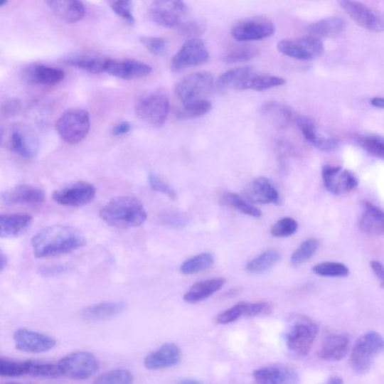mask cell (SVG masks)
Instances as JSON below:
<instances>
[{
  "instance_id": "obj_50",
  "label": "cell",
  "mask_w": 384,
  "mask_h": 384,
  "mask_svg": "<svg viewBox=\"0 0 384 384\" xmlns=\"http://www.w3.org/2000/svg\"><path fill=\"white\" fill-rule=\"evenodd\" d=\"M148 181L151 188L159 192L164 196L169 197L171 200L176 198V191L166 182L155 173H150L148 176Z\"/></svg>"
},
{
  "instance_id": "obj_40",
  "label": "cell",
  "mask_w": 384,
  "mask_h": 384,
  "mask_svg": "<svg viewBox=\"0 0 384 384\" xmlns=\"http://www.w3.org/2000/svg\"><path fill=\"white\" fill-rule=\"evenodd\" d=\"M319 247V241L317 239L311 238L304 241L292 254V264L294 266H298L305 263L316 253Z\"/></svg>"
},
{
  "instance_id": "obj_32",
  "label": "cell",
  "mask_w": 384,
  "mask_h": 384,
  "mask_svg": "<svg viewBox=\"0 0 384 384\" xmlns=\"http://www.w3.org/2000/svg\"><path fill=\"white\" fill-rule=\"evenodd\" d=\"M108 59L96 54L76 53L70 55L65 59L68 65L80 68L92 74H100L105 72Z\"/></svg>"
},
{
  "instance_id": "obj_26",
  "label": "cell",
  "mask_w": 384,
  "mask_h": 384,
  "mask_svg": "<svg viewBox=\"0 0 384 384\" xmlns=\"http://www.w3.org/2000/svg\"><path fill=\"white\" fill-rule=\"evenodd\" d=\"M10 146L14 153L25 159L36 157L39 150L36 137L25 128H18L12 132Z\"/></svg>"
},
{
  "instance_id": "obj_35",
  "label": "cell",
  "mask_w": 384,
  "mask_h": 384,
  "mask_svg": "<svg viewBox=\"0 0 384 384\" xmlns=\"http://www.w3.org/2000/svg\"><path fill=\"white\" fill-rule=\"evenodd\" d=\"M282 258V255L275 250H268L245 265V270L250 274H260L267 272L277 265Z\"/></svg>"
},
{
  "instance_id": "obj_45",
  "label": "cell",
  "mask_w": 384,
  "mask_h": 384,
  "mask_svg": "<svg viewBox=\"0 0 384 384\" xmlns=\"http://www.w3.org/2000/svg\"><path fill=\"white\" fill-rule=\"evenodd\" d=\"M298 229V224L295 219L291 217H284L274 224L271 229L273 237L282 238H289L295 234Z\"/></svg>"
},
{
  "instance_id": "obj_48",
  "label": "cell",
  "mask_w": 384,
  "mask_h": 384,
  "mask_svg": "<svg viewBox=\"0 0 384 384\" xmlns=\"http://www.w3.org/2000/svg\"><path fill=\"white\" fill-rule=\"evenodd\" d=\"M242 317H246V303H239L219 314L216 318V322L219 324H228Z\"/></svg>"
},
{
  "instance_id": "obj_3",
  "label": "cell",
  "mask_w": 384,
  "mask_h": 384,
  "mask_svg": "<svg viewBox=\"0 0 384 384\" xmlns=\"http://www.w3.org/2000/svg\"><path fill=\"white\" fill-rule=\"evenodd\" d=\"M170 111V100L166 92L153 90L142 94L135 105L137 116L148 124L160 127Z\"/></svg>"
},
{
  "instance_id": "obj_9",
  "label": "cell",
  "mask_w": 384,
  "mask_h": 384,
  "mask_svg": "<svg viewBox=\"0 0 384 384\" xmlns=\"http://www.w3.org/2000/svg\"><path fill=\"white\" fill-rule=\"evenodd\" d=\"M277 48L287 57L309 61L321 56L324 46L321 39L309 36L281 40L277 45Z\"/></svg>"
},
{
  "instance_id": "obj_30",
  "label": "cell",
  "mask_w": 384,
  "mask_h": 384,
  "mask_svg": "<svg viewBox=\"0 0 384 384\" xmlns=\"http://www.w3.org/2000/svg\"><path fill=\"white\" fill-rule=\"evenodd\" d=\"M346 28V22L344 19L339 16H331L311 23L307 31L310 36L320 39L339 36Z\"/></svg>"
},
{
  "instance_id": "obj_1",
  "label": "cell",
  "mask_w": 384,
  "mask_h": 384,
  "mask_svg": "<svg viewBox=\"0 0 384 384\" xmlns=\"http://www.w3.org/2000/svg\"><path fill=\"white\" fill-rule=\"evenodd\" d=\"M87 243L85 237L73 226L54 225L41 230L32 240L34 255L51 257L74 252Z\"/></svg>"
},
{
  "instance_id": "obj_31",
  "label": "cell",
  "mask_w": 384,
  "mask_h": 384,
  "mask_svg": "<svg viewBox=\"0 0 384 384\" xmlns=\"http://www.w3.org/2000/svg\"><path fill=\"white\" fill-rule=\"evenodd\" d=\"M225 284L223 278L206 280L192 286L184 295V300L188 304H198L208 299L219 290H221Z\"/></svg>"
},
{
  "instance_id": "obj_25",
  "label": "cell",
  "mask_w": 384,
  "mask_h": 384,
  "mask_svg": "<svg viewBox=\"0 0 384 384\" xmlns=\"http://www.w3.org/2000/svg\"><path fill=\"white\" fill-rule=\"evenodd\" d=\"M363 212L358 220L361 230L370 236H382L384 233V214L381 209L369 201L362 203Z\"/></svg>"
},
{
  "instance_id": "obj_43",
  "label": "cell",
  "mask_w": 384,
  "mask_h": 384,
  "mask_svg": "<svg viewBox=\"0 0 384 384\" xmlns=\"http://www.w3.org/2000/svg\"><path fill=\"white\" fill-rule=\"evenodd\" d=\"M134 377L126 369H117L100 375L93 384H133Z\"/></svg>"
},
{
  "instance_id": "obj_36",
  "label": "cell",
  "mask_w": 384,
  "mask_h": 384,
  "mask_svg": "<svg viewBox=\"0 0 384 384\" xmlns=\"http://www.w3.org/2000/svg\"><path fill=\"white\" fill-rule=\"evenodd\" d=\"M263 113L270 119L277 122L281 127L290 125L295 121L297 115L290 107L277 102L265 104Z\"/></svg>"
},
{
  "instance_id": "obj_7",
  "label": "cell",
  "mask_w": 384,
  "mask_h": 384,
  "mask_svg": "<svg viewBox=\"0 0 384 384\" xmlns=\"http://www.w3.org/2000/svg\"><path fill=\"white\" fill-rule=\"evenodd\" d=\"M90 115L85 110L70 109L63 114L57 122V131L67 144L83 141L90 129Z\"/></svg>"
},
{
  "instance_id": "obj_17",
  "label": "cell",
  "mask_w": 384,
  "mask_h": 384,
  "mask_svg": "<svg viewBox=\"0 0 384 384\" xmlns=\"http://www.w3.org/2000/svg\"><path fill=\"white\" fill-rule=\"evenodd\" d=\"M253 377L257 384H299L295 370L285 365H272L255 370Z\"/></svg>"
},
{
  "instance_id": "obj_14",
  "label": "cell",
  "mask_w": 384,
  "mask_h": 384,
  "mask_svg": "<svg viewBox=\"0 0 384 384\" xmlns=\"http://www.w3.org/2000/svg\"><path fill=\"white\" fill-rule=\"evenodd\" d=\"M341 7L356 23L364 27L365 29L372 32H382L383 31V18L379 12L368 6L356 1H341Z\"/></svg>"
},
{
  "instance_id": "obj_37",
  "label": "cell",
  "mask_w": 384,
  "mask_h": 384,
  "mask_svg": "<svg viewBox=\"0 0 384 384\" xmlns=\"http://www.w3.org/2000/svg\"><path fill=\"white\" fill-rule=\"evenodd\" d=\"M252 73H253V68L250 66L232 68L219 77L218 87L222 91L228 89L237 90L241 82Z\"/></svg>"
},
{
  "instance_id": "obj_33",
  "label": "cell",
  "mask_w": 384,
  "mask_h": 384,
  "mask_svg": "<svg viewBox=\"0 0 384 384\" xmlns=\"http://www.w3.org/2000/svg\"><path fill=\"white\" fill-rule=\"evenodd\" d=\"M285 82L284 78L281 77L269 75H257L253 73L241 82L237 90L265 91L274 87L283 86L285 84Z\"/></svg>"
},
{
  "instance_id": "obj_18",
  "label": "cell",
  "mask_w": 384,
  "mask_h": 384,
  "mask_svg": "<svg viewBox=\"0 0 384 384\" xmlns=\"http://www.w3.org/2000/svg\"><path fill=\"white\" fill-rule=\"evenodd\" d=\"M105 72L118 78L133 80L148 76L152 73L153 68L138 60L108 59Z\"/></svg>"
},
{
  "instance_id": "obj_11",
  "label": "cell",
  "mask_w": 384,
  "mask_h": 384,
  "mask_svg": "<svg viewBox=\"0 0 384 384\" xmlns=\"http://www.w3.org/2000/svg\"><path fill=\"white\" fill-rule=\"evenodd\" d=\"M95 187L87 182H78L53 192L55 201L65 207L80 208L95 198Z\"/></svg>"
},
{
  "instance_id": "obj_58",
  "label": "cell",
  "mask_w": 384,
  "mask_h": 384,
  "mask_svg": "<svg viewBox=\"0 0 384 384\" xmlns=\"http://www.w3.org/2000/svg\"><path fill=\"white\" fill-rule=\"evenodd\" d=\"M8 259L4 252L0 249V272H2L6 267Z\"/></svg>"
},
{
  "instance_id": "obj_56",
  "label": "cell",
  "mask_w": 384,
  "mask_h": 384,
  "mask_svg": "<svg viewBox=\"0 0 384 384\" xmlns=\"http://www.w3.org/2000/svg\"><path fill=\"white\" fill-rule=\"evenodd\" d=\"M132 129V126L128 122H121L112 130V134L114 136L120 137L128 134Z\"/></svg>"
},
{
  "instance_id": "obj_51",
  "label": "cell",
  "mask_w": 384,
  "mask_h": 384,
  "mask_svg": "<svg viewBox=\"0 0 384 384\" xmlns=\"http://www.w3.org/2000/svg\"><path fill=\"white\" fill-rule=\"evenodd\" d=\"M110 7L112 9L117 16L124 20L130 25H134L135 19L133 15V3L127 0L109 2Z\"/></svg>"
},
{
  "instance_id": "obj_23",
  "label": "cell",
  "mask_w": 384,
  "mask_h": 384,
  "mask_svg": "<svg viewBox=\"0 0 384 384\" xmlns=\"http://www.w3.org/2000/svg\"><path fill=\"white\" fill-rule=\"evenodd\" d=\"M33 222V218L24 213L0 214V238H17L28 230Z\"/></svg>"
},
{
  "instance_id": "obj_4",
  "label": "cell",
  "mask_w": 384,
  "mask_h": 384,
  "mask_svg": "<svg viewBox=\"0 0 384 384\" xmlns=\"http://www.w3.org/2000/svg\"><path fill=\"white\" fill-rule=\"evenodd\" d=\"M214 79L209 72L188 75L178 82L175 93L183 107L207 101L213 87Z\"/></svg>"
},
{
  "instance_id": "obj_44",
  "label": "cell",
  "mask_w": 384,
  "mask_h": 384,
  "mask_svg": "<svg viewBox=\"0 0 384 384\" xmlns=\"http://www.w3.org/2000/svg\"><path fill=\"white\" fill-rule=\"evenodd\" d=\"M259 54V50L254 47H241L225 53L223 61L227 64H234L251 60Z\"/></svg>"
},
{
  "instance_id": "obj_34",
  "label": "cell",
  "mask_w": 384,
  "mask_h": 384,
  "mask_svg": "<svg viewBox=\"0 0 384 384\" xmlns=\"http://www.w3.org/2000/svg\"><path fill=\"white\" fill-rule=\"evenodd\" d=\"M25 375L36 378L54 379L62 377L58 363H50L38 361L24 362Z\"/></svg>"
},
{
  "instance_id": "obj_61",
  "label": "cell",
  "mask_w": 384,
  "mask_h": 384,
  "mask_svg": "<svg viewBox=\"0 0 384 384\" xmlns=\"http://www.w3.org/2000/svg\"><path fill=\"white\" fill-rule=\"evenodd\" d=\"M324 384H343V380L340 377H332L329 378Z\"/></svg>"
},
{
  "instance_id": "obj_46",
  "label": "cell",
  "mask_w": 384,
  "mask_h": 384,
  "mask_svg": "<svg viewBox=\"0 0 384 384\" xmlns=\"http://www.w3.org/2000/svg\"><path fill=\"white\" fill-rule=\"evenodd\" d=\"M212 104L208 100L198 104L183 107L177 112L176 116L180 119H195L201 117L210 112Z\"/></svg>"
},
{
  "instance_id": "obj_60",
  "label": "cell",
  "mask_w": 384,
  "mask_h": 384,
  "mask_svg": "<svg viewBox=\"0 0 384 384\" xmlns=\"http://www.w3.org/2000/svg\"><path fill=\"white\" fill-rule=\"evenodd\" d=\"M176 384H204V383L197 379L185 378L178 381Z\"/></svg>"
},
{
  "instance_id": "obj_64",
  "label": "cell",
  "mask_w": 384,
  "mask_h": 384,
  "mask_svg": "<svg viewBox=\"0 0 384 384\" xmlns=\"http://www.w3.org/2000/svg\"><path fill=\"white\" fill-rule=\"evenodd\" d=\"M3 384H21V383H12V382H7V383H4Z\"/></svg>"
},
{
  "instance_id": "obj_13",
  "label": "cell",
  "mask_w": 384,
  "mask_h": 384,
  "mask_svg": "<svg viewBox=\"0 0 384 384\" xmlns=\"http://www.w3.org/2000/svg\"><path fill=\"white\" fill-rule=\"evenodd\" d=\"M322 178L326 188L336 196L348 193L359 185L352 172L339 166H324Z\"/></svg>"
},
{
  "instance_id": "obj_19",
  "label": "cell",
  "mask_w": 384,
  "mask_h": 384,
  "mask_svg": "<svg viewBox=\"0 0 384 384\" xmlns=\"http://www.w3.org/2000/svg\"><path fill=\"white\" fill-rule=\"evenodd\" d=\"M294 122L304 139L315 147L324 152H332L337 148V141L332 137L321 134L316 124L311 118L297 115Z\"/></svg>"
},
{
  "instance_id": "obj_27",
  "label": "cell",
  "mask_w": 384,
  "mask_h": 384,
  "mask_svg": "<svg viewBox=\"0 0 384 384\" xmlns=\"http://www.w3.org/2000/svg\"><path fill=\"white\" fill-rule=\"evenodd\" d=\"M47 4L55 16L67 23H78L86 15L84 4L77 0H49Z\"/></svg>"
},
{
  "instance_id": "obj_42",
  "label": "cell",
  "mask_w": 384,
  "mask_h": 384,
  "mask_svg": "<svg viewBox=\"0 0 384 384\" xmlns=\"http://www.w3.org/2000/svg\"><path fill=\"white\" fill-rule=\"evenodd\" d=\"M313 272L324 277L346 278L350 271L347 266L336 262H324L315 265Z\"/></svg>"
},
{
  "instance_id": "obj_53",
  "label": "cell",
  "mask_w": 384,
  "mask_h": 384,
  "mask_svg": "<svg viewBox=\"0 0 384 384\" xmlns=\"http://www.w3.org/2000/svg\"><path fill=\"white\" fill-rule=\"evenodd\" d=\"M21 107V102L18 100H7L0 108V114L5 117L16 116L19 113Z\"/></svg>"
},
{
  "instance_id": "obj_10",
  "label": "cell",
  "mask_w": 384,
  "mask_h": 384,
  "mask_svg": "<svg viewBox=\"0 0 384 384\" xmlns=\"http://www.w3.org/2000/svg\"><path fill=\"white\" fill-rule=\"evenodd\" d=\"M210 54L203 41L193 38L188 41L172 59L171 70L180 72L184 68L208 63Z\"/></svg>"
},
{
  "instance_id": "obj_55",
  "label": "cell",
  "mask_w": 384,
  "mask_h": 384,
  "mask_svg": "<svg viewBox=\"0 0 384 384\" xmlns=\"http://www.w3.org/2000/svg\"><path fill=\"white\" fill-rule=\"evenodd\" d=\"M183 25V31L188 35L198 36L201 33L203 29L202 26L196 23H188Z\"/></svg>"
},
{
  "instance_id": "obj_39",
  "label": "cell",
  "mask_w": 384,
  "mask_h": 384,
  "mask_svg": "<svg viewBox=\"0 0 384 384\" xmlns=\"http://www.w3.org/2000/svg\"><path fill=\"white\" fill-rule=\"evenodd\" d=\"M215 262L214 256L210 253H201L186 260L181 267V271L184 275H193V274L207 270Z\"/></svg>"
},
{
  "instance_id": "obj_2",
  "label": "cell",
  "mask_w": 384,
  "mask_h": 384,
  "mask_svg": "<svg viewBox=\"0 0 384 384\" xmlns=\"http://www.w3.org/2000/svg\"><path fill=\"white\" fill-rule=\"evenodd\" d=\"M100 215L110 226L121 229L139 227L147 218L144 206L133 196L114 198L104 206Z\"/></svg>"
},
{
  "instance_id": "obj_6",
  "label": "cell",
  "mask_w": 384,
  "mask_h": 384,
  "mask_svg": "<svg viewBox=\"0 0 384 384\" xmlns=\"http://www.w3.org/2000/svg\"><path fill=\"white\" fill-rule=\"evenodd\" d=\"M383 348V339L378 332L370 331L360 337L355 343L351 356L354 371L358 373L368 372Z\"/></svg>"
},
{
  "instance_id": "obj_15",
  "label": "cell",
  "mask_w": 384,
  "mask_h": 384,
  "mask_svg": "<svg viewBox=\"0 0 384 384\" xmlns=\"http://www.w3.org/2000/svg\"><path fill=\"white\" fill-rule=\"evenodd\" d=\"M13 338L18 351L29 353H46L57 345L56 340L51 336L26 329H19L14 334Z\"/></svg>"
},
{
  "instance_id": "obj_49",
  "label": "cell",
  "mask_w": 384,
  "mask_h": 384,
  "mask_svg": "<svg viewBox=\"0 0 384 384\" xmlns=\"http://www.w3.org/2000/svg\"><path fill=\"white\" fill-rule=\"evenodd\" d=\"M25 375L24 362L0 358V376L17 378Z\"/></svg>"
},
{
  "instance_id": "obj_38",
  "label": "cell",
  "mask_w": 384,
  "mask_h": 384,
  "mask_svg": "<svg viewBox=\"0 0 384 384\" xmlns=\"http://www.w3.org/2000/svg\"><path fill=\"white\" fill-rule=\"evenodd\" d=\"M220 202L235 208L245 215L254 218H260L262 215V211L254 207L250 202L237 194L232 193V192L223 191L220 195Z\"/></svg>"
},
{
  "instance_id": "obj_5",
  "label": "cell",
  "mask_w": 384,
  "mask_h": 384,
  "mask_svg": "<svg viewBox=\"0 0 384 384\" xmlns=\"http://www.w3.org/2000/svg\"><path fill=\"white\" fill-rule=\"evenodd\" d=\"M318 334V326L314 322L307 319L296 321L284 334L286 347L296 358H303L310 352Z\"/></svg>"
},
{
  "instance_id": "obj_62",
  "label": "cell",
  "mask_w": 384,
  "mask_h": 384,
  "mask_svg": "<svg viewBox=\"0 0 384 384\" xmlns=\"http://www.w3.org/2000/svg\"><path fill=\"white\" fill-rule=\"evenodd\" d=\"M4 140V131L2 129H0V144H2Z\"/></svg>"
},
{
  "instance_id": "obj_29",
  "label": "cell",
  "mask_w": 384,
  "mask_h": 384,
  "mask_svg": "<svg viewBox=\"0 0 384 384\" xmlns=\"http://www.w3.org/2000/svg\"><path fill=\"white\" fill-rule=\"evenodd\" d=\"M126 308L122 302H107L86 308L82 311V317L89 322L105 321L118 316Z\"/></svg>"
},
{
  "instance_id": "obj_24",
  "label": "cell",
  "mask_w": 384,
  "mask_h": 384,
  "mask_svg": "<svg viewBox=\"0 0 384 384\" xmlns=\"http://www.w3.org/2000/svg\"><path fill=\"white\" fill-rule=\"evenodd\" d=\"M1 199L8 205L38 204L45 201L46 193L36 186L20 185L4 191Z\"/></svg>"
},
{
  "instance_id": "obj_12",
  "label": "cell",
  "mask_w": 384,
  "mask_h": 384,
  "mask_svg": "<svg viewBox=\"0 0 384 384\" xmlns=\"http://www.w3.org/2000/svg\"><path fill=\"white\" fill-rule=\"evenodd\" d=\"M188 7L182 1H156L151 6L150 14L154 21L158 25L173 28L182 23L186 16Z\"/></svg>"
},
{
  "instance_id": "obj_63",
  "label": "cell",
  "mask_w": 384,
  "mask_h": 384,
  "mask_svg": "<svg viewBox=\"0 0 384 384\" xmlns=\"http://www.w3.org/2000/svg\"><path fill=\"white\" fill-rule=\"evenodd\" d=\"M7 4V1L6 0H0V7L4 6Z\"/></svg>"
},
{
  "instance_id": "obj_28",
  "label": "cell",
  "mask_w": 384,
  "mask_h": 384,
  "mask_svg": "<svg viewBox=\"0 0 384 384\" xmlns=\"http://www.w3.org/2000/svg\"><path fill=\"white\" fill-rule=\"evenodd\" d=\"M348 347L349 338L347 335L332 334L324 339L319 356L325 361H340L346 358Z\"/></svg>"
},
{
  "instance_id": "obj_47",
  "label": "cell",
  "mask_w": 384,
  "mask_h": 384,
  "mask_svg": "<svg viewBox=\"0 0 384 384\" xmlns=\"http://www.w3.org/2000/svg\"><path fill=\"white\" fill-rule=\"evenodd\" d=\"M159 220L164 226L174 229H181L188 225V218L181 213L166 211L159 214Z\"/></svg>"
},
{
  "instance_id": "obj_52",
  "label": "cell",
  "mask_w": 384,
  "mask_h": 384,
  "mask_svg": "<svg viewBox=\"0 0 384 384\" xmlns=\"http://www.w3.org/2000/svg\"><path fill=\"white\" fill-rule=\"evenodd\" d=\"M141 42L144 46L153 54L163 55L166 53L168 46L166 41L159 37L144 36L141 38Z\"/></svg>"
},
{
  "instance_id": "obj_20",
  "label": "cell",
  "mask_w": 384,
  "mask_h": 384,
  "mask_svg": "<svg viewBox=\"0 0 384 384\" xmlns=\"http://www.w3.org/2000/svg\"><path fill=\"white\" fill-rule=\"evenodd\" d=\"M244 196L250 203L270 204L279 202V191L267 177H258L244 189Z\"/></svg>"
},
{
  "instance_id": "obj_8",
  "label": "cell",
  "mask_w": 384,
  "mask_h": 384,
  "mask_svg": "<svg viewBox=\"0 0 384 384\" xmlns=\"http://www.w3.org/2000/svg\"><path fill=\"white\" fill-rule=\"evenodd\" d=\"M58 363L62 376L75 380L88 379L97 373L100 368L97 358L94 354L85 351L68 354Z\"/></svg>"
},
{
  "instance_id": "obj_54",
  "label": "cell",
  "mask_w": 384,
  "mask_h": 384,
  "mask_svg": "<svg viewBox=\"0 0 384 384\" xmlns=\"http://www.w3.org/2000/svg\"><path fill=\"white\" fill-rule=\"evenodd\" d=\"M68 267L63 265H50L41 269L40 272L45 277H54L62 275L68 271Z\"/></svg>"
},
{
  "instance_id": "obj_21",
  "label": "cell",
  "mask_w": 384,
  "mask_h": 384,
  "mask_svg": "<svg viewBox=\"0 0 384 384\" xmlns=\"http://www.w3.org/2000/svg\"><path fill=\"white\" fill-rule=\"evenodd\" d=\"M181 358L182 352L179 346L174 343H167L149 354L144 360V366L149 370L168 368L179 363Z\"/></svg>"
},
{
  "instance_id": "obj_16",
  "label": "cell",
  "mask_w": 384,
  "mask_h": 384,
  "mask_svg": "<svg viewBox=\"0 0 384 384\" xmlns=\"http://www.w3.org/2000/svg\"><path fill=\"white\" fill-rule=\"evenodd\" d=\"M275 26L267 20L255 19L237 24L231 30L233 38L239 42H254L272 36Z\"/></svg>"
},
{
  "instance_id": "obj_57",
  "label": "cell",
  "mask_w": 384,
  "mask_h": 384,
  "mask_svg": "<svg viewBox=\"0 0 384 384\" xmlns=\"http://www.w3.org/2000/svg\"><path fill=\"white\" fill-rule=\"evenodd\" d=\"M370 267H371L376 277L378 278V279H380L381 285L383 286L384 282V272L382 264L377 262V260H372V262H370Z\"/></svg>"
},
{
  "instance_id": "obj_59",
  "label": "cell",
  "mask_w": 384,
  "mask_h": 384,
  "mask_svg": "<svg viewBox=\"0 0 384 384\" xmlns=\"http://www.w3.org/2000/svg\"><path fill=\"white\" fill-rule=\"evenodd\" d=\"M370 104H371L373 106L383 109L384 106V101L383 99L381 97H374L371 100H370Z\"/></svg>"
},
{
  "instance_id": "obj_22",
  "label": "cell",
  "mask_w": 384,
  "mask_h": 384,
  "mask_svg": "<svg viewBox=\"0 0 384 384\" xmlns=\"http://www.w3.org/2000/svg\"><path fill=\"white\" fill-rule=\"evenodd\" d=\"M23 77L32 85L53 87L61 83L65 78V73L60 68L34 65L26 68Z\"/></svg>"
},
{
  "instance_id": "obj_41",
  "label": "cell",
  "mask_w": 384,
  "mask_h": 384,
  "mask_svg": "<svg viewBox=\"0 0 384 384\" xmlns=\"http://www.w3.org/2000/svg\"><path fill=\"white\" fill-rule=\"evenodd\" d=\"M358 144L366 152L378 159L384 156V141L378 134H366L361 136Z\"/></svg>"
}]
</instances>
